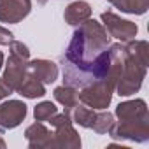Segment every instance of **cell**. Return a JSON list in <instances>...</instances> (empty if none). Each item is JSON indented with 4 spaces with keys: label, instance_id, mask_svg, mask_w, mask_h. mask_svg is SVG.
I'll use <instances>...</instances> for the list:
<instances>
[{
    "label": "cell",
    "instance_id": "obj_10",
    "mask_svg": "<svg viewBox=\"0 0 149 149\" xmlns=\"http://www.w3.org/2000/svg\"><path fill=\"white\" fill-rule=\"evenodd\" d=\"M25 137L28 140V146L32 149H40V147H53V132L42 125V121H37L30 125L25 130Z\"/></svg>",
    "mask_w": 149,
    "mask_h": 149
},
{
    "label": "cell",
    "instance_id": "obj_7",
    "mask_svg": "<svg viewBox=\"0 0 149 149\" xmlns=\"http://www.w3.org/2000/svg\"><path fill=\"white\" fill-rule=\"evenodd\" d=\"M26 118V104L21 100H7L0 104V126L4 130H13L21 125Z\"/></svg>",
    "mask_w": 149,
    "mask_h": 149
},
{
    "label": "cell",
    "instance_id": "obj_1",
    "mask_svg": "<svg viewBox=\"0 0 149 149\" xmlns=\"http://www.w3.org/2000/svg\"><path fill=\"white\" fill-rule=\"evenodd\" d=\"M149 44L146 40H128L125 44L123 68L116 83V91L119 97H130L137 93L147 72Z\"/></svg>",
    "mask_w": 149,
    "mask_h": 149
},
{
    "label": "cell",
    "instance_id": "obj_14",
    "mask_svg": "<svg viewBox=\"0 0 149 149\" xmlns=\"http://www.w3.org/2000/svg\"><path fill=\"white\" fill-rule=\"evenodd\" d=\"M18 93L21 97H25V98H39V97L46 95V86H44V83H40L33 74L28 70V74H26L25 81L21 83Z\"/></svg>",
    "mask_w": 149,
    "mask_h": 149
},
{
    "label": "cell",
    "instance_id": "obj_19",
    "mask_svg": "<svg viewBox=\"0 0 149 149\" xmlns=\"http://www.w3.org/2000/svg\"><path fill=\"white\" fill-rule=\"evenodd\" d=\"M9 49H11V53L16 54V56H21V58H25V60L30 58V51H28V47H26L23 42H19V40H11Z\"/></svg>",
    "mask_w": 149,
    "mask_h": 149
},
{
    "label": "cell",
    "instance_id": "obj_21",
    "mask_svg": "<svg viewBox=\"0 0 149 149\" xmlns=\"http://www.w3.org/2000/svg\"><path fill=\"white\" fill-rule=\"evenodd\" d=\"M11 93H13V90H11V88L2 81V79H0V102H2L4 98H7Z\"/></svg>",
    "mask_w": 149,
    "mask_h": 149
},
{
    "label": "cell",
    "instance_id": "obj_3",
    "mask_svg": "<svg viewBox=\"0 0 149 149\" xmlns=\"http://www.w3.org/2000/svg\"><path fill=\"white\" fill-rule=\"evenodd\" d=\"M109 135L114 140H133V142H147L149 140V118L139 121H119L114 123L109 130Z\"/></svg>",
    "mask_w": 149,
    "mask_h": 149
},
{
    "label": "cell",
    "instance_id": "obj_6",
    "mask_svg": "<svg viewBox=\"0 0 149 149\" xmlns=\"http://www.w3.org/2000/svg\"><path fill=\"white\" fill-rule=\"evenodd\" d=\"M32 11V0H0V21L2 23H19Z\"/></svg>",
    "mask_w": 149,
    "mask_h": 149
},
{
    "label": "cell",
    "instance_id": "obj_18",
    "mask_svg": "<svg viewBox=\"0 0 149 149\" xmlns=\"http://www.w3.org/2000/svg\"><path fill=\"white\" fill-rule=\"evenodd\" d=\"M58 112V107L53 102H40L37 104V107L33 109V116L35 121H47L51 116H54Z\"/></svg>",
    "mask_w": 149,
    "mask_h": 149
},
{
    "label": "cell",
    "instance_id": "obj_23",
    "mask_svg": "<svg viewBox=\"0 0 149 149\" xmlns=\"http://www.w3.org/2000/svg\"><path fill=\"white\" fill-rule=\"evenodd\" d=\"M6 147V142H4V139H0V149H4Z\"/></svg>",
    "mask_w": 149,
    "mask_h": 149
},
{
    "label": "cell",
    "instance_id": "obj_11",
    "mask_svg": "<svg viewBox=\"0 0 149 149\" xmlns=\"http://www.w3.org/2000/svg\"><path fill=\"white\" fill-rule=\"evenodd\" d=\"M28 70L44 84H51L58 79V65L49 60H32L28 61Z\"/></svg>",
    "mask_w": 149,
    "mask_h": 149
},
{
    "label": "cell",
    "instance_id": "obj_17",
    "mask_svg": "<svg viewBox=\"0 0 149 149\" xmlns=\"http://www.w3.org/2000/svg\"><path fill=\"white\" fill-rule=\"evenodd\" d=\"M116 121H114V116L111 114V112H105L104 109L100 111V112H97V116H95V121H93V132L95 133H109V130L112 128V125H114Z\"/></svg>",
    "mask_w": 149,
    "mask_h": 149
},
{
    "label": "cell",
    "instance_id": "obj_22",
    "mask_svg": "<svg viewBox=\"0 0 149 149\" xmlns=\"http://www.w3.org/2000/svg\"><path fill=\"white\" fill-rule=\"evenodd\" d=\"M2 67H4V53L0 51V70H2Z\"/></svg>",
    "mask_w": 149,
    "mask_h": 149
},
{
    "label": "cell",
    "instance_id": "obj_2",
    "mask_svg": "<svg viewBox=\"0 0 149 149\" xmlns=\"http://www.w3.org/2000/svg\"><path fill=\"white\" fill-rule=\"evenodd\" d=\"M114 88H116V81L114 79H109V77L98 79V81L81 88L79 100L83 102V105H86L90 109H95V111L107 109L111 100H112Z\"/></svg>",
    "mask_w": 149,
    "mask_h": 149
},
{
    "label": "cell",
    "instance_id": "obj_5",
    "mask_svg": "<svg viewBox=\"0 0 149 149\" xmlns=\"http://www.w3.org/2000/svg\"><path fill=\"white\" fill-rule=\"evenodd\" d=\"M28 74V60L21 58V56H16V54H9L7 58V63H6V70H4V76H2V81L13 90V91H18L21 83L25 81Z\"/></svg>",
    "mask_w": 149,
    "mask_h": 149
},
{
    "label": "cell",
    "instance_id": "obj_4",
    "mask_svg": "<svg viewBox=\"0 0 149 149\" xmlns=\"http://www.w3.org/2000/svg\"><path fill=\"white\" fill-rule=\"evenodd\" d=\"M102 23H104V28L107 30L109 37H114L121 42H128V40H133L137 37V32H139V26L128 19H121L118 14H114L112 11H107V13H102Z\"/></svg>",
    "mask_w": 149,
    "mask_h": 149
},
{
    "label": "cell",
    "instance_id": "obj_12",
    "mask_svg": "<svg viewBox=\"0 0 149 149\" xmlns=\"http://www.w3.org/2000/svg\"><path fill=\"white\" fill-rule=\"evenodd\" d=\"M90 18H91V6L88 2H84V0H77V2L68 4L63 13L65 23H68L72 26H79L81 23H84Z\"/></svg>",
    "mask_w": 149,
    "mask_h": 149
},
{
    "label": "cell",
    "instance_id": "obj_15",
    "mask_svg": "<svg viewBox=\"0 0 149 149\" xmlns=\"http://www.w3.org/2000/svg\"><path fill=\"white\" fill-rule=\"evenodd\" d=\"M111 2L116 9H119L121 13H128V14H146V11L149 9V0H107Z\"/></svg>",
    "mask_w": 149,
    "mask_h": 149
},
{
    "label": "cell",
    "instance_id": "obj_9",
    "mask_svg": "<svg viewBox=\"0 0 149 149\" xmlns=\"http://www.w3.org/2000/svg\"><path fill=\"white\" fill-rule=\"evenodd\" d=\"M116 116L119 121H139V119L149 118L147 116V105L142 98L121 102L116 107Z\"/></svg>",
    "mask_w": 149,
    "mask_h": 149
},
{
    "label": "cell",
    "instance_id": "obj_13",
    "mask_svg": "<svg viewBox=\"0 0 149 149\" xmlns=\"http://www.w3.org/2000/svg\"><path fill=\"white\" fill-rule=\"evenodd\" d=\"M53 95H54V100L58 104H61L65 107V111H68V112L79 104V90L74 86H68V84L54 88Z\"/></svg>",
    "mask_w": 149,
    "mask_h": 149
},
{
    "label": "cell",
    "instance_id": "obj_16",
    "mask_svg": "<svg viewBox=\"0 0 149 149\" xmlns=\"http://www.w3.org/2000/svg\"><path fill=\"white\" fill-rule=\"evenodd\" d=\"M95 116H97L95 109H90L86 105H76L74 107V114H72V123H77L83 128H91Z\"/></svg>",
    "mask_w": 149,
    "mask_h": 149
},
{
    "label": "cell",
    "instance_id": "obj_8",
    "mask_svg": "<svg viewBox=\"0 0 149 149\" xmlns=\"http://www.w3.org/2000/svg\"><path fill=\"white\" fill-rule=\"evenodd\" d=\"M53 147H67V149H77L81 147V137L72 126V123L54 126L53 132Z\"/></svg>",
    "mask_w": 149,
    "mask_h": 149
},
{
    "label": "cell",
    "instance_id": "obj_24",
    "mask_svg": "<svg viewBox=\"0 0 149 149\" xmlns=\"http://www.w3.org/2000/svg\"><path fill=\"white\" fill-rule=\"evenodd\" d=\"M2 133H4V128H2V126H0V135H2Z\"/></svg>",
    "mask_w": 149,
    "mask_h": 149
},
{
    "label": "cell",
    "instance_id": "obj_20",
    "mask_svg": "<svg viewBox=\"0 0 149 149\" xmlns=\"http://www.w3.org/2000/svg\"><path fill=\"white\" fill-rule=\"evenodd\" d=\"M11 40H14L13 32H9V30L4 28V26H0V46H9Z\"/></svg>",
    "mask_w": 149,
    "mask_h": 149
}]
</instances>
